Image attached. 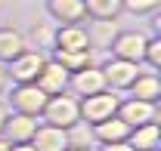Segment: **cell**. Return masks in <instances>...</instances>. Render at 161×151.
<instances>
[{"instance_id": "8", "label": "cell", "mask_w": 161, "mask_h": 151, "mask_svg": "<svg viewBox=\"0 0 161 151\" xmlns=\"http://www.w3.org/2000/svg\"><path fill=\"white\" fill-rule=\"evenodd\" d=\"M34 130H37V117H31V114H6V120H3V130H0V136L9 142V145H19V142H28L31 136H34Z\"/></svg>"}, {"instance_id": "19", "label": "cell", "mask_w": 161, "mask_h": 151, "mask_svg": "<svg viewBox=\"0 0 161 151\" xmlns=\"http://www.w3.org/2000/svg\"><path fill=\"white\" fill-rule=\"evenodd\" d=\"M84 13H87L90 19L115 22L121 16V0H84Z\"/></svg>"}, {"instance_id": "22", "label": "cell", "mask_w": 161, "mask_h": 151, "mask_svg": "<svg viewBox=\"0 0 161 151\" xmlns=\"http://www.w3.org/2000/svg\"><path fill=\"white\" fill-rule=\"evenodd\" d=\"M53 37H56V28L40 25V28H31V34H25V43H28V49L47 53V49H53Z\"/></svg>"}, {"instance_id": "25", "label": "cell", "mask_w": 161, "mask_h": 151, "mask_svg": "<svg viewBox=\"0 0 161 151\" xmlns=\"http://www.w3.org/2000/svg\"><path fill=\"white\" fill-rule=\"evenodd\" d=\"M102 151H133L127 142H112V145H102Z\"/></svg>"}, {"instance_id": "23", "label": "cell", "mask_w": 161, "mask_h": 151, "mask_svg": "<svg viewBox=\"0 0 161 151\" xmlns=\"http://www.w3.org/2000/svg\"><path fill=\"white\" fill-rule=\"evenodd\" d=\"M161 6V0H121V9L127 13H136V16H149Z\"/></svg>"}, {"instance_id": "20", "label": "cell", "mask_w": 161, "mask_h": 151, "mask_svg": "<svg viewBox=\"0 0 161 151\" xmlns=\"http://www.w3.org/2000/svg\"><path fill=\"white\" fill-rule=\"evenodd\" d=\"M53 59L71 74V71H80V68L93 65V49H80V53H59V49H53Z\"/></svg>"}, {"instance_id": "26", "label": "cell", "mask_w": 161, "mask_h": 151, "mask_svg": "<svg viewBox=\"0 0 161 151\" xmlns=\"http://www.w3.org/2000/svg\"><path fill=\"white\" fill-rule=\"evenodd\" d=\"M9 151H34L31 142H19V145H9Z\"/></svg>"}, {"instance_id": "11", "label": "cell", "mask_w": 161, "mask_h": 151, "mask_svg": "<svg viewBox=\"0 0 161 151\" xmlns=\"http://www.w3.org/2000/svg\"><path fill=\"white\" fill-rule=\"evenodd\" d=\"M53 49H59V53H80V49H90L87 28H84V25H59V28H56V37H53Z\"/></svg>"}, {"instance_id": "7", "label": "cell", "mask_w": 161, "mask_h": 151, "mask_svg": "<svg viewBox=\"0 0 161 151\" xmlns=\"http://www.w3.org/2000/svg\"><path fill=\"white\" fill-rule=\"evenodd\" d=\"M115 114H118L127 127H140V123H152V120H158V105L130 96V99L118 102V111H115Z\"/></svg>"}, {"instance_id": "9", "label": "cell", "mask_w": 161, "mask_h": 151, "mask_svg": "<svg viewBox=\"0 0 161 151\" xmlns=\"http://www.w3.org/2000/svg\"><path fill=\"white\" fill-rule=\"evenodd\" d=\"M34 83H37V86H40V90H43L47 96H59V93H68V71L62 68V65L56 62V59H47Z\"/></svg>"}, {"instance_id": "15", "label": "cell", "mask_w": 161, "mask_h": 151, "mask_svg": "<svg viewBox=\"0 0 161 151\" xmlns=\"http://www.w3.org/2000/svg\"><path fill=\"white\" fill-rule=\"evenodd\" d=\"M127 133H130V127L121 120L118 114H112V117H105V120H99V123H93V142H99V145L124 142Z\"/></svg>"}, {"instance_id": "21", "label": "cell", "mask_w": 161, "mask_h": 151, "mask_svg": "<svg viewBox=\"0 0 161 151\" xmlns=\"http://www.w3.org/2000/svg\"><path fill=\"white\" fill-rule=\"evenodd\" d=\"M65 139H68V148H90L93 145V127L78 120L65 130Z\"/></svg>"}, {"instance_id": "1", "label": "cell", "mask_w": 161, "mask_h": 151, "mask_svg": "<svg viewBox=\"0 0 161 151\" xmlns=\"http://www.w3.org/2000/svg\"><path fill=\"white\" fill-rule=\"evenodd\" d=\"M43 123L50 127H59V130H68L71 123L80 120V108H78V96H68V93H59V96H50L47 105H43Z\"/></svg>"}, {"instance_id": "5", "label": "cell", "mask_w": 161, "mask_h": 151, "mask_svg": "<svg viewBox=\"0 0 161 151\" xmlns=\"http://www.w3.org/2000/svg\"><path fill=\"white\" fill-rule=\"evenodd\" d=\"M146 43H149V37H146L142 31H118L108 49H112V56H115V59H124V62H136V65H142Z\"/></svg>"}, {"instance_id": "4", "label": "cell", "mask_w": 161, "mask_h": 151, "mask_svg": "<svg viewBox=\"0 0 161 151\" xmlns=\"http://www.w3.org/2000/svg\"><path fill=\"white\" fill-rule=\"evenodd\" d=\"M47 99H50V96L43 93L37 83H16V90L9 93V105H13V111H19V114L40 117Z\"/></svg>"}, {"instance_id": "3", "label": "cell", "mask_w": 161, "mask_h": 151, "mask_svg": "<svg viewBox=\"0 0 161 151\" xmlns=\"http://www.w3.org/2000/svg\"><path fill=\"white\" fill-rule=\"evenodd\" d=\"M47 59L50 56L40 53V49H25L22 56H16L13 62H6L9 65L6 68V80H13V83H34Z\"/></svg>"}, {"instance_id": "16", "label": "cell", "mask_w": 161, "mask_h": 151, "mask_svg": "<svg viewBox=\"0 0 161 151\" xmlns=\"http://www.w3.org/2000/svg\"><path fill=\"white\" fill-rule=\"evenodd\" d=\"M25 49H28V43H25V34L19 28H0V65L13 62Z\"/></svg>"}, {"instance_id": "13", "label": "cell", "mask_w": 161, "mask_h": 151, "mask_svg": "<svg viewBox=\"0 0 161 151\" xmlns=\"http://www.w3.org/2000/svg\"><path fill=\"white\" fill-rule=\"evenodd\" d=\"M34 151H65L68 148V139H65V130L59 127H50V123H37L34 136L28 139Z\"/></svg>"}, {"instance_id": "24", "label": "cell", "mask_w": 161, "mask_h": 151, "mask_svg": "<svg viewBox=\"0 0 161 151\" xmlns=\"http://www.w3.org/2000/svg\"><path fill=\"white\" fill-rule=\"evenodd\" d=\"M142 62H149L152 68H161V40L149 37V43H146V53H142Z\"/></svg>"}, {"instance_id": "12", "label": "cell", "mask_w": 161, "mask_h": 151, "mask_svg": "<svg viewBox=\"0 0 161 151\" xmlns=\"http://www.w3.org/2000/svg\"><path fill=\"white\" fill-rule=\"evenodd\" d=\"M124 142H127L133 151H158V145H161L158 120H152V123H140V127H130V133H127Z\"/></svg>"}, {"instance_id": "18", "label": "cell", "mask_w": 161, "mask_h": 151, "mask_svg": "<svg viewBox=\"0 0 161 151\" xmlns=\"http://www.w3.org/2000/svg\"><path fill=\"white\" fill-rule=\"evenodd\" d=\"M115 34H118L115 22H108V19H93V25L87 28L90 49H93V46H99V49H108V46H112V40H115Z\"/></svg>"}, {"instance_id": "2", "label": "cell", "mask_w": 161, "mask_h": 151, "mask_svg": "<svg viewBox=\"0 0 161 151\" xmlns=\"http://www.w3.org/2000/svg\"><path fill=\"white\" fill-rule=\"evenodd\" d=\"M118 96L112 93V90H102V93H93V96H84L78 99V108H80V120L84 123H99L105 117H112V114L118 111Z\"/></svg>"}, {"instance_id": "17", "label": "cell", "mask_w": 161, "mask_h": 151, "mask_svg": "<svg viewBox=\"0 0 161 151\" xmlns=\"http://www.w3.org/2000/svg\"><path fill=\"white\" fill-rule=\"evenodd\" d=\"M130 90V96L133 99H146V102H158V96H161V80L155 71H140L136 74V80L127 86Z\"/></svg>"}, {"instance_id": "28", "label": "cell", "mask_w": 161, "mask_h": 151, "mask_svg": "<svg viewBox=\"0 0 161 151\" xmlns=\"http://www.w3.org/2000/svg\"><path fill=\"white\" fill-rule=\"evenodd\" d=\"M6 114H9V111H6V105L0 102V130H3V120H6Z\"/></svg>"}, {"instance_id": "27", "label": "cell", "mask_w": 161, "mask_h": 151, "mask_svg": "<svg viewBox=\"0 0 161 151\" xmlns=\"http://www.w3.org/2000/svg\"><path fill=\"white\" fill-rule=\"evenodd\" d=\"M6 83H9V80H6V68L0 65V96H3V90H6Z\"/></svg>"}, {"instance_id": "6", "label": "cell", "mask_w": 161, "mask_h": 151, "mask_svg": "<svg viewBox=\"0 0 161 151\" xmlns=\"http://www.w3.org/2000/svg\"><path fill=\"white\" fill-rule=\"evenodd\" d=\"M102 77H105V90H112V93H121V90H127L136 74H140V65L136 62H124V59H112V62H105L99 65Z\"/></svg>"}, {"instance_id": "29", "label": "cell", "mask_w": 161, "mask_h": 151, "mask_svg": "<svg viewBox=\"0 0 161 151\" xmlns=\"http://www.w3.org/2000/svg\"><path fill=\"white\" fill-rule=\"evenodd\" d=\"M0 151H9V142H6L3 136H0Z\"/></svg>"}, {"instance_id": "10", "label": "cell", "mask_w": 161, "mask_h": 151, "mask_svg": "<svg viewBox=\"0 0 161 151\" xmlns=\"http://www.w3.org/2000/svg\"><path fill=\"white\" fill-rule=\"evenodd\" d=\"M68 86L75 90V96H93V93H102L105 90V77L96 65H87V68H80V71H71L68 74Z\"/></svg>"}, {"instance_id": "30", "label": "cell", "mask_w": 161, "mask_h": 151, "mask_svg": "<svg viewBox=\"0 0 161 151\" xmlns=\"http://www.w3.org/2000/svg\"><path fill=\"white\" fill-rule=\"evenodd\" d=\"M65 151H90V148H65Z\"/></svg>"}, {"instance_id": "14", "label": "cell", "mask_w": 161, "mask_h": 151, "mask_svg": "<svg viewBox=\"0 0 161 151\" xmlns=\"http://www.w3.org/2000/svg\"><path fill=\"white\" fill-rule=\"evenodd\" d=\"M47 13L59 25H80L87 19L84 13V0H47Z\"/></svg>"}]
</instances>
